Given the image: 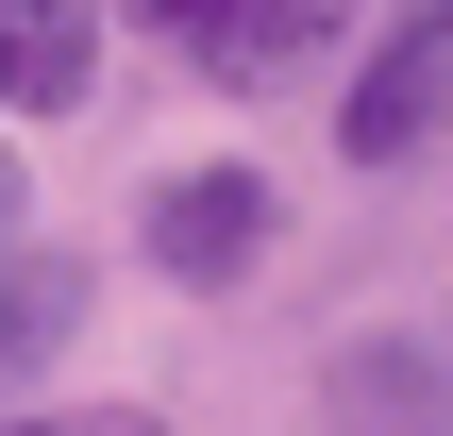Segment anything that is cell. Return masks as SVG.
<instances>
[{
    "instance_id": "6da1fadb",
    "label": "cell",
    "mask_w": 453,
    "mask_h": 436,
    "mask_svg": "<svg viewBox=\"0 0 453 436\" xmlns=\"http://www.w3.org/2000/svg\"><path fill=\"white\" fill-rule=\"evenodd\" d=\"M453 118V0H403V34L353 67V101H336V151L353 168H420Z\"/></svg>"
},
{
    "instance_id": "7a4b0ae2",
    "label": "cell",
    "mask_w": 453,
    "mask_h": 436,
    "mask_svg": "<svg viewBox=\"0 0 453 436\" xmlns=\"http://www.w3.org/2000/svg\"><path fill=\"white\" fill-rule=\"evenodd\" d=\"M134 17H151V34L202 67V84L269 101L286 67H319V50H336V17H353V0H134Z\"/></svg>"
},
{
    "instance_id": "3957f363",
    "label": "cell",
    "mask_w": 453,
    "mask_h": 436,
    "mask_svg": "<svg viewBox=\"0 0 453 436\" xmlns=\"http://www.w3.org/2000/svg\"><path fill=\"white\" fill-rule=\"evenodd\" d=\"M269 218H286L269 168H168V185H151V269H168V286H235V269L269 252Z\"/></svg>"
},
{
    "instance_id": "277c9868",
    "label": "cell",
    "mask_w": 453,
    "mask_h": 436,
    "mask_svg": "<svg viewBox=\"0 0 453 436\" xmlns=\"http://www.w3.org/2000/svg\"><path fill=\"white\" fill-rule=\"evenodd\" d=\"M84 84H101V0H0V101L67 118Z\"/></svg>"
},
{
    "instance_id": "5b68a950",
    "label": "cell",
    "mask_w": 453,
    "mask_h": 436,
    "mask_svg": "<svg viewBox=\"0 0 453 436\" xmlns=\"http://www.w3.org/2000/svg\"><path fill=\"white\" fill-rule=\"evenodd\" d=\"M67 319H84V269H67V252H17V269H0V370H34Z\"/></svg>"
},
{
    "instance_id": "8992f818",
    "label": "cell",
    "mask_w": 453,
    "mask_h": 436,
    "mask_svg": "<svg viewBox=\"0 0 453 436\" xmlns=\"http://www.w3.org/2000/svg\"><path fill=\"white\" fill-rule=\"evenodd\" d=\"M0 436H151L134 403H84V420H0Z\"/></svg>"
},
{
    "instance_id": "52a82bcc",
    "label": "cell",
    "mask_w": 453,
    "mask_h": 436,
    "mask_svg": "<svg viewBox=\"0 0 453 436\" xmlns=\"http://www.w3.org/2000/svg\"><path fill=\"white\" fill-rule=\"evenodd\" d=\"M0 269H17V151H0Z\"/></svg>"
}]
</instances>
